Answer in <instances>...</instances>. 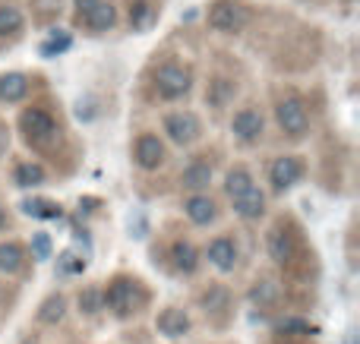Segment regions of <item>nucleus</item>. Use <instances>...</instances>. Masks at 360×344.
<instances>
[{"instance_id":"f257e3e1","label":"nucleus","mask_w":360,"mask_h":344,"mask_svg":"<svg viewBox=\"0 0 360 344\" xmlns=\"http://www.w3.org/2000/svg\"><path fill=\"white\" fill-rule=\"evenodd\" d=\"M190 86H193V73L186 67H180V63H162V67L155 70L158 98L177 101V98H184V95L190 92Z\"/></svg>"},{"instance_id":"f03ea898","label":"nucleus","mask_w":360,"mask_h":344,"mask_svg":"<svg viewBox=\"0 0 360 344\" xmlns=\"http://www.w3.org/2000/svg\"><path fill=\"white\" fill-rule=\"evenodd\" d=\"M275 117H278V126L291 139L307 136V130H310V111H307V105L297 98V95H288V98H281L278 107H275Z\"/></svg>"},{"instance_id":"7ed1b4c3","label":"nucleus","mask_w":360,"mask_h":344,"mask_svg":"<svg viewBox=\"0 0 360 344\" xmlns=\"http://www.w3.org/2000/svg\"><path fill=\"white\" fill-rule=\"evenodd\" d=\"M19 126H22L25 139H29L32 145H41V149L57 139L54 117H51L48 111H41V107H29V111H22V117H19Z\"/></svg>"},{"instance_id":"20e7f679","label":"nucleus","mask_w":360,"mask_h":344,"mask_svg":"<svg viewBox=\"0 0 360 344\" xmlns=\"http://www.w3.org/2000/svg\"><path fill=\"white\" fill-rule=\"evenodd\" d=\"M105 303L114 316H130V313H136L139 303H143V291H139V284L130 282V278H117V282H111V288H108Z\"/></svg>"},{"instance_id":"39448f33","label":"nucleus","mask_w":360,"mask_h":344,"mask_svg":"<svg viewBox=\"0 0 360 344\" xmlns=\"http://www.w3.org/2000/svg\"><path fill=\"white\" fill-rule=\"evenodd\" d=\"M209 25L215 32L234 35V32H240L243 25H247V10H243L237 0H215L209 10Z\"/></svg>"},{"instance_id":"423d86ee","label":"nucleus","mask_w":360,"mask_h":344,"mask_svg":"<svg viewBox=\"0 0 360 344\" xmlns=\"http://www.w3.org/2000/svg\"><path fill=\"white\" fill-rule=\"evenodd\" d=\"M165 133L171 136V143L177 145H190L199 139V133H202V126H199V117L190 111H177V114H168L165 117Z\"/></svg>"},{"instance_id":"0eeeda50","label":"nucleus","mask_w":360,"mask_h":344,"mask_svg":"<svg viewBox=\"0 0 360 344\" xmlns=\"http://www.w3.org/2000/svg\"><path fill=\"white\" fill-rule=\"evenodd\" d=\"M300 177H304V164H300V158H294V155L275 158L272 168H269V180H272V187L278 190V193L288 187H294Z\"/></svg>"},{"instance_id":"6e6552de","label":"nucleus","mask_w":360,"mask_h":344,"mask_svg":"<svg viewBox=\"0 0 360 344\" xmlns=\"http://www.w3.org/2000/svg\"><path fill=\"white\" fill-rule=\"evenodd\" d=\"M133 155H136V164L143 171H155V168H162V161H165V145H162V139H158V136L143 133V136L136 139Z\"/></svg>"},{"instance_id":"1a4fd4ad","label":"nucleus","mask_w":360,"mask_h":344,"mask_svg":"<svg viewBox=\"0 0 360 344\" xmlns=\"http://www.w3.org/2000/svg\"><path fill=\"white\" fill-rule=\"evenodd\" d=\"M231 130H234V136L240 139V143H256V139L262 136V114L253 111V107H243V111L234 114Z\"/></svg>"},{"instance_id":"9d476101","label":"nucleus","mask_w":360,"mask_h":344,"mask_svg":"<svg viewBox=\"0 0 360 344\" xmlns=\"http://www.w3.org/2000/svg\"><path fill=\"white\" fill-rule=\"evenodd\" d=\"M155 329L165 335V338H184V335L190 332V316H186L184 310H177V307H168V310L158 313Z\"/></svg>"},{"instance_id":"9b49d317","label":"nucleus","mask_w":360,"mask_h":344,"mask_svg":"<svg viewBox=\"0 0 360 344\" xmlns=\"http://www.w3.org/2000/svg\"><path fill=\"white\" fill-rule=\"evenodd\" d=\"M205 256L218 272H231L237 265V246L231 237H215L209 244V250H205Z\"/></svg>"},{"instance_id":"f8f14e48","label":"nucleus","mask_w":360,"mask_h":344,"mask_svg":"<svg viewBox=\"0 0 360 344\" xmlns=\"http://www.w3.org/2000/svg\"><path fill=\"white\" fill-rule=\"evenodd\" d=\"M269 256L275 259V263H291L294 256V234L288 231L285 225H278L272 234H269Z\"/></svg>"},{"instance_id":"ddd939ff","label":"nucleus","mask_w":360,"mask_h":344,"mask_svg":"<svg viewBox=\"0 0 360 344\" xmlns=\"http://www.w3.org/2000/svg\"><path fill=\"white\" fill-rule=\"evenodd\" d=\"M234 212L240 215V218H247V221L259 218V215L266 212V196H262V190L259 187H250L243 196H237V199H234Z\"/></svg>"},{"instance_id":"4468645a","label":"nucleus","mask_w":360,"mask_h":344,"mask_svg":"<svg viewBox=\"0 0 360 344\" xmlns=\"http://www.w3.org/2000/svg\"><path fill=\"white\" fill-rule=\"evenodd\" d=\"M184 212L193 225H209V221H215L218 206L209 199V196H190V199L184 202Z\"/></svg>"},{"instance_id":"2eb2a0df","label":"nucleus","mask_w":360,"mask_h":344,"mask_svg":"<svg viewBox=\"0 0 360 344\" xmlns=\"http://www.w3.org/2000/svg\"><path fill=\"white\" fill-rule=\"evenodd\" d=\"M171 259H174V269L184 272V275H193L199 269V253L190 240H174L171 246Z\"/></svg>"},{"instance_id":"dca6fc26","label":"nucleus","mask_w":360,"mask_h":344,"mask_svg":"<svg viewBox=\"0 0 360 344\" xmlns=\"http://www.w3.org/2000/svg\"><path fill=\"white\" fill-rule=\"evenodd\" d=\"M29 92V79L22 73H6L0 76V101H19Z\"/></svg>"},{"instance_id":"f3484780","label":"nucleus","mask_w":360,"mask_h":344,"mask_svg":"<svg viewBox=\"0 0 360 344\" xmlns=\"http://www.w3.org/2000/svg\"><path fill=\"white\" fill-rule=\"evenodd\" d=\"M114 19H117V13H114V4H105V0L86 13V25H89V29H95V32H108L114 25Z\"/></svg>"},{"instance_id":"a211bd4d","label":"nucleus","mask_w":360,"mask_h":344,"mask_svg":"<svg viewBox=\"0 0 360 344\" xmlns=\"http://www.w3.org/2000/svg\"><path fill=\"white\" fill-rule=\"evenodd\" d=\"M180 183H184L186 190H205L212 183V168L205 161H193L190 168L184 171V177H180Z\"/></svg>"},{"instance_id":"6ab92c4d","label":"nucleus","mask_w":360,"mask_h":344,"mask_svg":"<svg viewBox=\"0 0 360 344\" xmlns=\"http://www.w3.org/2000/svg\"><path fill=\"white\" fill-rule=\"evenodd\" d=\"M25 265V253L19 244H0V272H6V275H16V272H22Z\"/></svg>"},{"instance_id":"aec40b11","label":"nucleus","mask_w":360,"mask_h":344,"mask_svg":"<svg viewBox=\"0 0 360 344\" xmlns=\"http://www.w3.org/2000/svg\"><path fill=\"white\" fill-rule=\"evenodd\" d=\"M275 300H278V284H275L272 278H259V282L250 288V303H253V307H272Z\"/></svg>"},{"instance_id":"412c9836","label":"nucleus","mask_w":360,"mask_h":344,"mask_svg":"<svg viewBox=\"0 0 360 344\" xmlns=\"http://www.w3.org/2000/svg\"><path fill=\"white\" fill-rule=\"evenodd\" d=\"M250 187H253V177H250L247 168H234V171H228V177H224V190H228L231 199L243 196Z\"/></svg>"},{"instance_id":"4be33fe9","label":"nucleus","mask_w":360,"mask_h":344,"mask_svg":"<svg viewBox=\"0 0 360 344\" xmlns=\"http://www.w3.org/2000/svg\"><path fill=\"white\" fill-rule=\"evenodd\" d=\"M63 313H67V300L57 294V297H48V300L41 303V310H38V319H41L44 326H54V322L63 319Z\"/></svg>"},{"instance_id":"5701e85b","label":"nucleus","mask_w":360,"mask_h":344,"mask_svg":"<svg viewBox=\"0 0 360 344\" xmlns=\"http://www.w3.org/2000/svg\"><path fill=\"white\" fill-rule=\"evenodd\" d=\"M13 177H16L19 187H38V183H44V168L35 161H22V164H16V174Z\"/></svg>"},{"instance_id":"b1692460","label":"nucleus","mask_w":360,"mask_h":344,"mask_svg":"<svg viewBox=\"0 0 360 344\" xmlns=\"http://www.w3.org/2000/svg\"><path fill=\"white\" fill-rule=\"evenodd\" d=\"M22 25H25V19L16 6H10V4L0 6V35H19Z\"/></svg>"},{"instance_id":"393cba45","label":"nucleus","mask_w":360,"mask_h":344,"mask_svg":"<svg viewBox=\"0 0 360 344\" xmlns=\"http://www.w3.org/2000/svg\"><path fill=\"white\" fill-rule=\"evenodd\" d=\"M231 95H234V82H228V79H212V82H209V92H205V98H209V105L224 107V105L231 101Z\"/></svg>"},{"instance_id":"a878e982","label":"nucleus","mask_w":360,"mask_h":344,"mask_svg":"<svg viewBox=\"0 0 360 344\" xmlns=\"http://www.w3.org/2000/svg\"><path fill=\"white\" fill-rule=\"evenodd\" d=\"M228 300H231V297H228V291H224V288H218V284H215V288H209V291L202 294V310H205V316L228 310Z\"/></svg>"},{"instance_id":"bb28decb","label":"nucleus","mask_w":360,"mask_h":344,"mask_svg":"<svg viewBox=\"0 0 360 344\" xmlns=\"http://www.w3.org/2000/svg\"><path fill=\"white\" fill-rule=\"evenodd\" d=\"M79 310L86 316H95V313H101L105 310V294H101L98 288H86L79 294Z\"/></svg>"},{"instance_id":"cd10ccee","label":"nucleus","mask_w":360,"mask_h":344,"mask_svg":"<svg viewBox=\"0 0 360 344\" xmlns=\"http://www.w3.org/2000/svg\"><path fill=\"white\" fill-rule=\"evenodd\" d=\"M25 212L29 215H35V218H57L60 215V209L54 206V202H48V199H35V202H25Z\"/></svg>"},{"instance_id":"c85d7f7f","label":"nucleus","mask_w":360,"mask_h":344,"mask_svg":"<svg viewBox=\"0 0 360 344\" xmlns=\"http://www.w3.org/2000/svg\"><path fill=\"white\" fill-rule=\"evenodd\" d=\"M149 19H152V6L146 4V0H136V4L130 6V22L136 25V29H143Z\"/></svg>"},{"instance_id":"c756f323","label":"nucleus","mask_w":360,"mask_h":344,"mask_svg":"<svg viewBox=\"0 0 360 344\" xmlns=\"http://www.w3.org/2000/svg\"><path fill=\"white\" fill-rule=\"evenodd\" d=\"M278 332H285V335H310V322H304V319H281L278 322Z\"/></svg>"},{"instance_id":"7c9ffc66","label":"nucleus","mask_w":360,"mask_h":344,"mask_svg":"<svg viewBox=\"0 0 360 344\" xmlns=\"http://www.w3.org/2000/svg\"><path fill=\"white\" fill-rule=\"evenodd\" d=\"M32 246H35V256H38V259H48V256H51V240H48V234H35Z\"/></svg>"},{"instance_id":"2f4dec72","label":"nucleus","mask_w":360,"mask_h":344,"mask_svg":"<svg viewBox=\"0 0 360 344\" xmlns=\"http://www.w3.org/2000/svg\"><path fill=\"white\" fill-rule=\"evenodd\" d=\"M67 44H70V38H67V35H63V38H54V41L44 44V54H54V51H63Z\"/></svg>"},{"instance_id":"473e14b6","label":"nucleus","mask_w":360,"mask_h":344,"mask_svg":"<svg viewBox=\"0 0 360 344\" xmlns=\"http://www.w3.org/2000/svg\"><path fill=\"white\" fill-rule=\"evenodd\" d=\"M73 4H76V10H79V16H86V13L92 10V6H98V4H101V0H73Z\"/></svg>"},{"instance_id":"72a5a7b5","label":"nucleus","mask_w":360,"mask_h":344,"mask_svg":"<svg viewBox=\"0 0 360 344\" xmlns=\"http://www.w3.org/2000/svg\"><path fill=\"white\" fill-rule=\"evenodd\" d=\"M6 145H10V133H6V126H0V155L6 152Z\"/></svg>"},{"instance_id":"f704fd0d","label":"nucleus","mask_w":360,"mask_h":344,"mask_svg":"<svg viewBox=\"0 0 360 344\" xmlns=\"http://www.w3.org/2000/svg\"><path fill=\"white\" fill-rule=\"evenodd\" d=\"M4 225H6V215H4V206H0V231H4Z\"/></svg>"}]
</instances>
